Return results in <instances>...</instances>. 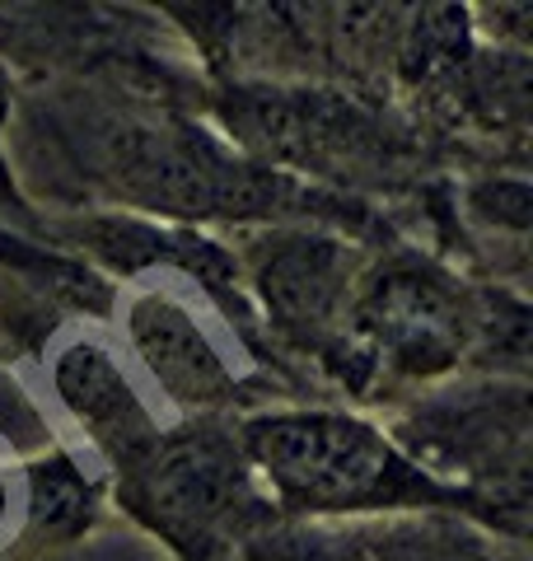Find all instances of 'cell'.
Listing matches in <instances>:
<instances>
[{"label": "cell", "mask_w": 533, "mask_h": 561, "mask_svg": "<svg viewBox=\"0 0 533 561\" xmlns=\"http://www.w3.org/2000/svg\"><path fill=\"white\" fill-rule=\"evenodd\" d=\"M235 435L272 501V515L309 524L464 515L483 524L464 496L426 478L370 416L342 408H258L239 421Z\"/></svg>", "instance_id": "obj_1"}, {"label": "cell", "mask_w": 533, "mask_h": 561, "mask_svg": "<svg viewBox=\"0 0 533 561\" xmlns=\"http://www.w3.org/2000/svg\"><path fill=\"white\" fill-rule=\"evenodd\" d=\"M514 356L524 365V305L477 290L435 257L394 249L361 262L347 305L342 379L355 393L370 379L444 383L468 360Z\"/></svg>", "instance_id": "obj_2"}, {"label": "cell", "mask_w": 533, "mask_h": 561, "mask_svg": "<svg viewBox=\"0 0 533 561\" xmlns=\"http://www.w3.org/2000/svg\"><path fill=\"white\" fill-rule=\"evenodd\" d=\"M99 179H109L122 202L169 216H253V220H332L328 192L295 187L291 173L225 154L192 122L113 113L94 127Z\"/></svg>", "instance_id": "obj_3"}, {"label": "cell", "mask_w": 533, "mask_h": 561, "mask_svg": "<svg viewBox=\"0 0 533 561\" xmlns=\"http://www.w3.org/2000/svg\"><path fill=\"white\" fill-rule=\"evenodd\" d=\"M426 478L464 496L491 534L529 538V383L524 375L444 379L384 426Z\"/></svg>", "instance_id": "obj_4"}, {"label": "cell", "mask_w": 533, "mask_h": 561, "mask_svg": "<svg viewBox=\"0 0 533 561\" xmlns=\"http://www.w3.org/2000/svg\"><path fill=\"white\" fill-rule=\"evenodd\" d=\"M117 472V501L188 561H211L229 542L262 534L272 505L258 491L235 426L211 416L165 426Z\"/></svg>", "instance_id": "obj_5"}, {"label": "cell", "mask_w": 533, "mask_h": 561, "mask_svg": "<svg viewBox=\"0 0 533 561\" xmlns=\"http://www.w3.org/2000/svg\"><path fill=\"white\" fill-rule=\"evenodd\" d=\"M225 122L239 146L286 164L281 173L365 179L398 169L402 160V140L384 127V117L328 90H239L229 99Z\"/></svg>", "instance_id": "obj_6"}, {"label": "cell", "mask_w": 533, "mask_h": 561, "mask_svg": "<svg viewBox=\"0 0 533 561\" xmlns=\"http://www.w3.org/2000/svg\"><path fill=\"white\" fill-rule=\"evenodd\" d=\"M361 249L309 225H276L248 249V286L276 337L342 365L347 305L361 276Z\"/></svg>", "instance_id": "obj_7"}, {"label": "cell", "mask_w": 533, "mask_h": 561, "mask_svg": "<svg viewBox=\"0 0 533 561\" xmlns=\"http://www.w3.org/2000/svg\"><path fill=\"white\" fill-rule=\"evenodd\" d=\"M206 290H183L169 280H146L127 295L122 342L169 408L211 416L248 398V360L220 346L206 313Z\"/></svg>", "instance_id": "obj_8"}, {"label": "cell", "mask_w": 533, "mask_h": 561, "mask_svg": "<svg viewBox=\"0 0 533 561\" xmlns=\"http://www.w3.org/2000/svg\"><path fill=\"white\" fill-rule=\"evenodd\" d=\"M52 389H57V402L80 426V435L113 468L136 459L165 431V421L150 408V398L136 389L122 356L94 337H70L57 351V360H52Z\"/></svg>", "instance_id": "obj_9"}, {"label": "cell", "mask_w": 533, "mask_h": 561, "mask_svg": "<svg viewBox=\"0 0 533 561\" xmlns=\"http://www.w3.org/2000/svg\"><path fill=\"white\" fill-rule=\"evenodd\" d=\"M347 529L370 561H529L524 542H510L464 515H398Z\"/></svg>", "instance_id": "obj_10"}, {"label": "cell", "mask_w": 533, "mask_h": 561, "mask_svg": "<svg viewBox=\"0 0 533 561\" xmlns=\"http://www.w3.org/2000/svg\"><path fill=\"white\" fill-rule=\"evenodd\" d=\"M248 561H370L342 524H286L262 529L243 542Z\"/></svg>", "instance_id": "obj_11"}, {"label": "cell", "mask_w": 533, "mask_h": 561, "mask_svg": "<svg viewBox=\"0 0 533 561\" xmlns=\"http://www.w3.org/2000/svg\"><path fill=\"white\" fill-rule=\"evenodd\" d=\"M33 538L29 515V463L0 440V557Z\"/></svg>", "instance_id": "obj_12"}]
</instances>
